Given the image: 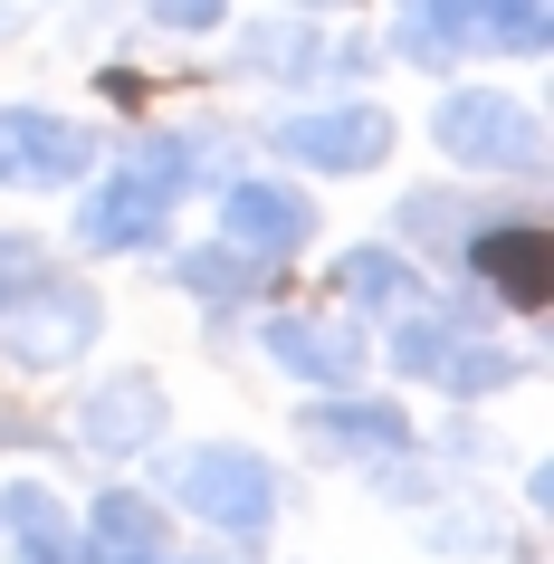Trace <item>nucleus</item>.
Masks as SVG:
<instances>
[{"label": "nucleus", "instance_id": "nucleus-2", "mask_svg": "<svg viewBox=\"0 0 554 564\" xmlns=\"http://www.w3.org/2000/svg\"><path fill=\"white\" fill-rule=\"evenodd\" d=\"M96 326H106V306H96L77 278H48V268L0 306V345L20 364H39V373H48V364H77L96 345Z\"/></svg>", "mask_w": 554, "mask_h": 564}, {"label": "nucleus", "instance_id": "nucleus-4", "mask_svg": "<svg viewBox=\"0 0 554 564\" xmlns=\"http://www.w3.org/2000/svg\"><path fill=\"white\" fill-rule=\"evenodd\" d=\"M306 230H316V210H306V192H287V182H230V202H220V239H230L239 259H296L306 249Z\"/></svg>", "mask_w": 554, "mask_h": 564}, {"label": "nucleus", "instance_id": "nucleus-13", "mask_svg": "<svg viewBox=\"0 0 554 564\" xmlns=\"http://www.w3.org/2000/svg\"><path fill=\"white\" fill-rule=\"evenodd\" d=\"M87 564H163V517H153V498H124V488H106L87 517Z\"/></svg>", "mask_w": 554, "mask_h": 564}, {"label": "nucleus", "instance_id": "nucleus-1", "mask_svg": "<svg viewBox=\"0 0 554 564\" xmlns=\"http://www.w3.org/2000/svg\"><path fill=\"white\" fill-rule=\"evenodd\" d=\"M431 144L449 153V163H468V173H535V163H545V124L525 116L517 96L459 87L431 116Z\"/></svg>", "mask_w": 554, "mask_h": 564}, {"label": "nucleus", "instance_id": "nucleus-17", "mask_svg": "<svg viewBox=\"0 0 554 564\" xmlns=\"http://www.w3.org/2000/svg\"><path fill=\"white\" fill-rule=\"evenodd\" d=\"M306 58H316V39L287 30V20H259V30H249V67H268V77H296Z\"/></svg>", "mask_w": 554, "mask_h": 564}, {"label": "nucleus", "instance_id": "nucleus-20", "mask_svg": "<svg viewBox=\"0 0 554 564\" xmlns=\"http://www.w3.org/2000/svg\"><path fill=\"white\" fill-rule=\"evenodd\" d=\"M220 10H230V0H153L163 30H220Z\"/></svg>", "mask_w": 554, "mask_h": 564}, {"label": "nucleus", "instance_id": "nucleus-19", "mask_svg": "<svg viewBox=\"0 0 554 564\" xmlns=\"http://www.w3.org/2000/svg\"><path fill=\"white\" fill-rule=\"evenodd\" d=\"M39 268H48V259H39V239H20V230H0V306L20 297V288H30Z\"/></svg>", "mask_w": 554, "mask_h": 564}, {"label": "nucleus", "instance_id": "nucleus-10", "mask_svg": "<svg viewBox=\"0 0 554 564\" xmlns=\"http://www.w3.org/2000/svg\"><path fill=\"white\" fill-rule=\"evenodd\" d=\"M77 431H87V449H106V459L153 449V441H163V383H153V373H116V383H96L87 412H77Z\"/></svg>", "mask_w": 554, "mask_h": 564}, {"label": "nucleus", "instance_id": "nucleus-3", "mask_svg": "<svg viewBox=\"0 0 554 564\" xmlns=\"http://www.w3.org/2000/svg\"><path fill=\"white\" fill-rule=\"evenodd\" d=\"M173 488H182V507L202 517V527H220V535H268V517H278V488H268V459H249V449H192L173 469Z\"/></svg>", "mask_w": 554, "mask_h": 564}, {"label": "nucleus", "instance_id": "nucleus-12", "mask_svg": "<svg viewBox=\"0 0 554 564\" xmlns=\"http://www.w3.org/2000/svg\"><path fill=\"white\" fill-rule=\"evenodd\" d=\"M306 441L316 449H335V459H373V449H411V421L392 412V402H316L306 412Z\"/></svg>", "mask_w": 554, "mask_h": 564}, {"label": "nucleus", "instance_id": "nucleus-15", "mask_svg": "<svg viewBox=\"0 0 554 564\" xmlns=\"http://www.w3.org/2000/svg\"><path fill=\"white\" fill-rule=\"evenodd\" d=\"M182 288L210 297V306H239V297H259V259H239L230 239H220V249H192V259H182Z\"/></svg>", "mask_w": 554, "mask_h": 564}, {"label": "nucleus", "instance_id": "nucleus-9", "mask_svg": "<svg viewBox=\"0 0 554 564\" xmlns=\"http://www.w3.org/2000/svg\"><path fill=\"white\" fill-rule=\"evenodd\" d=\"M163 210H173V192H163L153 173H134V163H116V182H96V192H87L77 239H87V249H153Z\"/></svg>", "mask_w": 554, "mask_h": 564}, {"label": "nucleus", "instance_id": "nucleus-21", "mask_svg": "<svg viewBox=\"0 0 554 564\" xmlns=\"http://www.w3.org/2000/svg\"><path fill=\"white\" fill-rule=\"evenodd\" d=\"M30 564H67V545H39V555H30Z\"/></svg>", "mask_w": 554, "mask_h": 564}, {"label": "nucleus", "instance_id": "nucleus-18", "mask_svg": "<svg viewBox=\"0 0 554 564\" xmlns=\"http://www.w3.org/2000/svg\"><path fill=\"white\" fill-rule=\"evenodd\" d=\"M488 39L535 58V48H545V0H488Z\"/></svg>", "mask_w": 554, "mask_h": 564}, {"label": "nucleus", "instance_id": "nucleus-8", "mask_svg": "<svg viewBox=\"0 0 554 564\" xmlns=\"http://www.w3.org/2000/svg\"><path fill=\"white\" fill-rule=\"evenodd\" d=\"M468 268L488 278L507 306H554V239H545V220H497V230H478L468 239Z\"/></svg>", "mask_w": 554, "mask_h": 564}, {"label": "nucleus", "instance_id": "nucleus-6", "mask_svg": "<svg viewBox=\"0 0 554 564\" xmlns=\"http://www.w3.org/2000/svg\"><path fill=\"white\" fill-rule=\"evenodd\" d=\"M87 163H96V144L67 116H39V106L0 116V182H20V192H58V182H77Z\"/></svg>", "mask_w": 554, "mask_h": 564}, {"label": "nucleus", "instance_id": "nucleus-14", "mask_svg": "<svg viewBox=\"0 0 554 564\" xmlns=\"http://www.w3.org/2000/svg\"><path fill=\"white\" fill-rule=\"evenodd\" d=\"M335 297H363V306H411V297H421V268H402L392 249H345V259H335Z\"/></svg>", "mask_w": 554, "mask_h": 564}, {"label": "nucleus", "instance_id": "nucleus-11", "mask_svg": "<svg viewBox=\"0 0 554 564\" xmlns=\"http://www.w3.org/2000/svg\"><path fill=\"white\" fill-rule=\"evenodd\" d=\"M268 364H287L306 383H354L363 373V335L325 326V316H268Z\"/></svg>", "mask_w": 554, "mask_h": 564}, {"label": "nucleus", "instance_id": "nucleus-7", "mask_svg": "<svg viewBox=\"0 0 554 564\" xmlns=\"http://www.w3.org/2000/svg\"><path fill=\"white\" fill-rule=\"evenodd\" d=\"M392 355H402V373H421V383H439V392H507V383H517V355L459 345L439 316H411V326L392 335Z\"/></svg>", "mask_w": 554, "mask_h": 564}, {"label": "nucleus", "instance_id": "nucleus-16", "mask_svg": "<svg viewBox=\"0 0 554 564\" xmlns=\"http://www.w3.org/2000/svg\"><path fill=\"white\" fill-rule=\"evenodd\" d=\"M0 517H10V527H20V545H67V507H58V488H39V478H20V488H10V498H0Z\"/></svg>", "mask_w": 554, "mask_h": 564}, {"label": "nucleus", "instance_id": "nucleus-5", "mask_svg": "<svg viewBox=\"0 0 554 564\" xmlns=\"http://www.w3.org/2000/svg\"><path fill=\"white\" fill-rule=\"evenodd\" d=\"M268 144L287 153V163H316V173H373L382 153H392V116L373 106H335V116H287Z\"/></svg>", "mask_w": 554, "mask_h": 564}, {"label": "nucleus", "instance_id": "nucleus-22", "mask_svg": "<svg viewBox=\"0 0 554 564\" xmlns=\"http://www.w3.org/2000/svg\"><path fill=\"white\" fill-rule=\"evenodd\" d=\"M306 10H335V0H306Z\"/></svg>", "mask_w": 554, "mask_h": 564}]
</instances>
